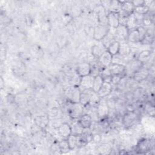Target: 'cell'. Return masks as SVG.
I'll return each mask as SVG.
<instances>
[{"label":"cell","mask_w":155,"mask_h":155,"mask_svg":"<svg viewBox=\"0 0 155 155\" xmlns=\"http://www.w3.org/2000/svg\"><path fill=\"white\" fill-rule=\"evenodd\" d=\"M81 92L78 85H71L65 90V94L68 101L71 103H79Z\"/></svg>","instance_id":"1"},{"label":"cell","mask_w":155,"mask_h":155,"mask_svg":"<svg viewBox=\"0 0 155 155\" xmlns=\"http://www.w3.org/2000/svg\"><path fill=\"white\" fill-rule=\"evenodd\" d=\"M110 30V27L107 25H97L94 27L93 37L96 41H102L107 36Z\"/></svg>","instance_id":"2"},{"label":"cell","mask_w":155,"mask_h":155,"mask_svg":"<svg viewBox=\"0 0 155 155\" xmlns=\"http://www.w3.org/2000/svg\"><path fill=\"white\" fill-rule=\"evenodd\" d=\"M114 29V38L115 40L120 42L127 40L128 38L129 30L124 25L119 24V25Z\"/></svg>","instance_id":"3"},{"label":"cell","mask_w":155,"mask_h":155,"mask_svg":"<svg viewBox=\"0 0 155 155\" xmlns=\"http://www.w3.org/2000/svg\"><path fill=\"white\" fill-rule=\"evenodd\" d=\"M96 15L97 19L99 25H107V10L101 4L97 5L94 9Z\"/></svg>","instance_id":"4"},{"label":"cell","mask_w":155,"mask_h":155,"mask_svg":"<svg viewBox=\"0 0 155 155\" xmlns=\"http://www.w3.org/2000/svg\"><path fill=\"white\" fill-rule=\"evenodd\" d=\"M84 106L79 103H71V107L68 110L70 116L73 119L79 118L84 113Z\"/></svg>","instance_id":"5"},{"label":"cell","mask_w":155,"mask_h":155,"mask_svg":"<svg viewBox=\"0 0 155 155\" xmlns=\"http://www.w3.org/2000/svg\"><path fill=\"white\" fill-rule=\"evenodd\" d=\"M94 77L91 74L81 77L79 87L81 90H92Z\"/></svg>","instance_id":"6"},{"label":"cell","mask_w":155,"mask_h":155,"mask_svg":"<svg viewBox=\"0 0 155 155\" xmlns=\"http://www.w3.org/2000/svg\"><path fill=\"white\" fill-rule=\"evenodd\" d=\"M110 108L108 105L107 101L104 100V98H101V101L96 107V110L98 117L104 118L108 116L109 113Z\"/></svg>","instance_id":"7"},{"label":"cell","mask_w":155,"mask_h":155,"mask_svg":"<svg viewBox=\"0 0 155 155\" xmlns=\"http://www.w3.org/2000/svg\"><path fill=\"white\" fill-rule=\"evenodd\" d=\"M137 119V115L134 111H127L122 117V123L125 127L134 125Z\"/></svg>","instance_id":"8"},{"label":"cell","mask_w":155,"mask_h":155,"mask_svg":"<svg viewBox=\"0 0 155 155\" xmlns=\"http://www.w3.org/2000/svg\"><path fill=\"white\" fill-rule=\"evenodd\" d=\"M113 56L107 51H104L98 58V62L102 67H108L112 63Z\"/></svg>","instance_id":"9"},{"label":"cell","mask_w":155,"mask_h":155,"mask_svg":"<svg viewBox=\"0 0 155 155\" xmlns=\"http://www.w3.org/2000/svg\"><path fill=\"white\" fill-rule=\"evenodd\" d=\"M119 13L109 12L107 14V25L113 28H116L119 25Z\"/></svg>","instance_id":"10"},{"label":"cell","mask_w":155,"mask_h":155,"mask_svg":"<svg viewBox=\"0 0 155 155\" xmlns=\"http://www.w3.org/2000/svg\"><path fill=\"white\" fill-rule=\"evenodd\" d=\"M111 75L121 74L122 75L126 71V67L120 64L111 63L108 67Z\"/></svg>","instance_id":"11"},{"label":"cell","mask_w":155,"mask_h":155,"mask_svg":"<svg viewBox=\"0 0 155 155\" xmlns=\"http://www.w3.org/2000/svg\"><path fill=\"white\" fill-rule=\"evenodd\" d=\"M112 91V84L110 82H104L102 87L97 92L101 98H104L111 94Z\"/></svg>","instance_id":"12"},{"label":"cell","mask_w":155,"mask_h":155,"mask_svg":"<svg viewBox=\"0 0 155 155\" xmlns=\"http://www.w3.org/2000/svg\"><path fill=\"white\" fill-rule=\"evenodd\" d=\"M58 131L59 135L64 139H67L71 134V125L67 123H62L59 125L58 128Z\"/></svg>","instance_id":"13"},{"label":"cell","mask_w":155,"mask_h":155,"mask_svg":"<svg viewBox=\"0 0 155 155\" xmlns=\"http://www.w3.org/2000/svg\"><path fill=\"white\" fill-rule=\"evenodd\" d=\"M76 73L79 77L90 74V64L87 62L79 64L76 68Z\"/></svg>","instance_id":"14"},{"label":"cell","mask_w":155,"mask_h":155,"mask_svg":"<svg viewBox=\"0 0 155 155\" xmlns=\"http://www.w3.org/2000/svg\"><path fill=\"white\" fill-rule=\"evenodd\" d=\"M78 120L84 128H90L93 124L91 116L87 113L83 114Z\"/></svg>","instance_id":"15"},{"label":"cell","mask_w":155,"mask_h":155,"mask_svg":"<svg viewBox=\"0 0 155 155\" xmlns=\"http://www.w3.org/2000/svg\"><path fill=\"white\" fill-rule=\"evenodd\" d=\"M149 75V71L147 69L141 67L133 74V78L137 82H141L145 79Z\"/></svg>","instance_id":"16"},{"label":"cell","mask_w":155,"mask_h":155,"mask_svg":"<svg viewBox=\"0 0 155 155\" xmlns=\"http://www.w3.org/2000/svg\"><path fill=\"white\" fill-rule=\"evenodd\" d=\"M35 124L40 128H44L47 127L49 122L48 114H43L37 116L35 119Z\"/></svg>","instance_id":"17"},{"label":"cell","mask_w":155,"mask_h":155,"mask_svg":"<svg viewBox=\"0 0 155 155\" xmlns=\"http://www.w3.org/2000/svg\"><path fill=\"white\" fill-rule=\"evenodd\" d=\"M81 91L80 103L84 106H85L89 103L90 94L92 91V90H84Z\"/></svg>","instance_id":"18"},{"label":"cell","mask_w":155,"mask_h":155,"mask_svg":"<svg viewBox=\"0 0 155 155\" xmlns=\"http://www.w3.org/2000/svg\"><path fill=\"white\" fill-rule=\"evenodd\" d=\"M114 41H116L114 38V31L111 32V29H110L107 35V36H105L104 38V39L102 40V43L103 46L106 49H107L109 45Z\"/></svg>","instance_id":"19"},{"label":"cell","mask_w":155,"mask_h":155,"mask_svg":"<svg viewBox=\"0 0 155 155\" xmlns=\"http://www.w3.org/2000/svg\"><path fill=\"white\" fill-rule=\"evenodd\" d=\"M127 40H128L130 42H140V38L139 33L137 28L129 30Z\"/></svg>","instance_id":"20"},{"label":"cell","mask_w":155,"mask_h":155,"mask_svg":"<svg viewBox=\"0 0 155 155\" xmlns=\"http://www.w3.org/2000/svg\"><path fill=\"white\" fill-rule=\"evenodd\" d=\"M71 134L78 136H81L84 130V128L82 127V125L80 124L78 120L72 124V125H71Z\"/></svg>","instance_id":"21"},{"label":"cell","mask_w":155,"mask_h":155,"mask_svg":"<svg viewBox=\"0 0 155 155\" xmlns=\"http://www.w3.org/2000/svg\"><path fill=\"white\" fill-rule=\"evenodd\" d=\"M125 26L128 28L129 30L135 29L137 27L136 24V21L134 16V13H132L127 18L126 20Z\"/></svg>","instance_id":"22"},{"label":"cell","mask_w":155,"mask_h":155,"mask_svg":"<svg viewBox=\"0 0 155 155\" xmlns=\"http://www.w3.org/2000/svg\"><path fill=\"white\" fill-rule=\"evenodd\" d=\"M151 51L148 50H144L140 51V53L137 56V60L140 62L142 64H144L145 62H147L150 58L151 56Z\"/></svg>","instance_id":"23"},{"label":"cell","mask_w":155,"mask_h":155,"mask_svg":"<svg viewBox=\"0 0 155 155\" xmlns=\"http://www.w3.org/2000/svg\"><path fill=\"white\" fill-rule=\"evenodd\" d=\"M104 82V81L103 78L100 75H97L96 76H95L92 87V91L95 93H97L102 87Z\"/></svg>","instance_id":"24"},{"label":"cell","mask_w":155,"mask_h":155,"mask_svg":"<svg viewBox=\"0 0 155 155\" xmlns=\"http://www.w3.org/2000/svg\"><path fill=\"white\" fill-rule=\"evenodd\" d=\"M121 4L122 1H111L109 7V12L119 13L121 11Z\"/></svg>","instance_id":"25"},{"label":"cell","mask_w":155,"mask_h":155,"mask_svg":"<svg viewBox=\"0 0 155 155\" xmlns=\"http://www.w3.org/2000/svg\"><path fill=\"white\" fill-rule=\"evenodd\" d=\"M119 47H120V42L117 41H114L109 45L107 50L113 56L119 53Z\"/></svg>","instance_id":"26"},{"label":"cell","mask_w":155,"mask_h":155,"mask_svg":"<svg viewBox=\"0 0 155 155\" xmlns=\"http://www.w3.org/2000/svg\"><path fill=\"white\" fill-rule=\"evenodd\" d=\"M90 64V74L94 77L99 74L101 70L104 68L98 62H93Z\"/></svg>","instance_id":"27"},{"label":"cell","mask_w":155,"mask_h":155,"mask_svg":"<svg viewBox=\"0 0 155 155\" xmlns=\"http://www.w3.org/2000/svg\"><path fill=\"white\" fill-rule=\"evenodd\" d=\"M78 139H79V136L73 135L72 134L66 139L68 142L70 150H74L77 147Z\"/></svg>","instance_id":"28"},{"label":"cell","mask_w":155,"mask_h":155,"mask_svg":"<svg viewBox=\"0 0 155 155\" xmlns=\"http://www.w3.org/2000/svg\"><path fill=\"white\" fill-rule=\"evenodd\" d=\"M101 101V97L98 96L97 93H95L94 91H91L90 94V101L88 104L91 105V107H96L99 103Z\"/></svg>","instance_id":"29"},{"label":"cell","mask_w":155,"mask_h":155,"mask_svg":"<svg viewBox=\"0 0 155 155\" xmlns=\"http://www.w3.org/2000/svg\"><path fill=\"white\" fill-rule=\"evenodd\" d=\"M131 48L125 42H120V47L119 50V54L120 56H125L130 53Z\"/></svg>","instance_id":"30"},{"label":"cell","mask_w":155,"mask_h":155,"mask_svg":"<svg viewBox=\"0 0 155 155\" xmlns=\"http://www.w3.org/2000/svg\"><path fill=\"white\" fill-rule=\"evenodd\" d=\"M149 10H150V7L148 5L144 4L141 6L134 7V12L138 14L145 15L148 13Z\"/></svg>","instance_id":"31"},{"label":"cell","mask_w":155,"mask_h":155,"mask_svg":"<svg viewBox=\"0 0 155 155\" xmlns=\"http://www.w3.org/2000/svg\"><path fill=\"white\" fill-rule=\"evenodd\" d=\"M104 51H102V48L99 45H94L91 47V54L94 58L97 59H98L101 56Z\"/></svg>","instance_id":"32"},{"label":"cell","mask_w":155,"mask_h":155,"mask_svg":"<svg viewBox=\"0 0 155 155\" xmlns=\"http://www.w3.org/2000/svg\"><path fill=\"white\" fill-rule=\"evenodd\" d=\"M59 145L61 153H65L70 150L68 142L66 139H64V140L59 142Z\"/></svg>","instance_id":"33"},{"label":"cell","mask_w":155,"mask_h":155,"mask_svg":"<svg viewBox=\"0 0 155 155\" xmlns=\"http://www.w3.org/2000/svg\"><path fill=\"white\" fill-rule=\"evenodd\" d=\"M148 141L147 139H143L139 142L137 144V148L140 151H145L148 150Z\"/></svg>","instance_id":"34"},{"label":"cell","mask_w":155,"mask_h":155,"mask_svg":"<svg viewBox=\"0 0 155 155\" xmlns=\"http://www.w3.org/2000/svg\"><path fill=\"white\" fill-rule=\"evenodd\" d=\"M124 77V76H122L121 74H116V75H112L111 78V84L114 85H117L121 79Z\"/></svg>","instance_id":"35"},{"label":"cell","mask_w":155,"mask_h":155,"mask_svg":"<svg viewBox=\"0 0 155 155\" xmlns=\"http://www.w3.org/2000/svg\"><path fill=\"white\" fill-rule=\"evenodd\" d=\"M99 151H101V153L102 154H109L108 152H107L108 151H111V148L110 147H109L108 145H107V144H102V145H101L99 148H98Z\"/></svg>","instance_id":"36"},{"label":"cell","mask_w":155,"mask_h":155,"mask_svg":"<svg viewBox=\"0 0 155 155\" xmlns=\"http://www.w3.org/2000/svg\"><path fill=\"white\" fill-rule=\"evenodd\" d=\"M153 23L152 19H151L150 16H147L146 15H144L142 24H143L145 26H150Z\"/></svg>","instance_id":"37"},{"label":"cell","mask_w":155,"mask_h":155,"mask_svg":"<svg viewBox=\"0 0 155 155\" xmlns=\"http://www.w3.org/2000/svg\"><path fill=\"white\" fill-rule=\"evenodd\" d=\"M51 150L53 153H61V149L59 147V142L57 143H54L51 147Z\"/></svg>","instance_id":"38"},{"label":"cell","mask_w":155,"mask_h":155,"mask_svg":"<svg viewBox=\"0 0 155 155\" xmlns=\"http://www.w3.org/2000/svg\"><path fill=\"white\" fill-rule=\"evenodd\" d=\"M131 2L134 7L141 6L145 4V1H142V0H135V1H131Z\"/></svg>","instance_id":"39"},{"label":"cell","mask_w":155,"mask_h":155,"mask_svg":"<svg viewBox=\"0 0 155 155\" xmlns=\"http://www.w3.org/2000/svg\"><path fill=\"white\" fill-rule=\"evenodd\" d=\"M59 110L58 109H56V108H53L50 112V114H48V116H53V118H56L57 117V116L59 115Z\"/></svg>","instance_id":"40"},{"label":"cell","mask_w":155,"mask_h":155,"mask_svg":"<svg viewBox=\"0 0 155 155\" xmlns=\"http://www.w3.org/2000/svg\"><path fill=\"white\" fill-rule=\"evenodd\" d=\"M91 140H93L95 142H98L101 140V136L99 134H92V139Z\"/></svg>","instance_id":"41"},{"label":"cell","mask_w":155,"mask_h":155,"mask_svg":"<svg viewBox=\"0 0 155 155\" xmlns=\"http://www.w3.org/2000/svg\"><path fill=\"white\" fill-rule=\"evenodd\" d=\"M1 89L3 88V79H2V78H1Z\"/></svg>","instance_id":"42"}]
</instances>
